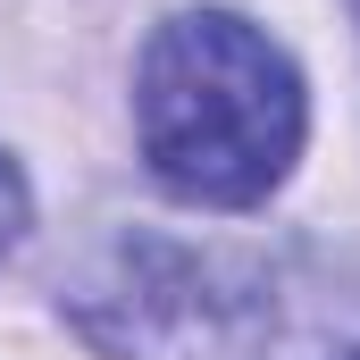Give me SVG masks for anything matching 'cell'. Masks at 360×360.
I'll list each match as a JSON object with an SVG mask.
<instances>
[{"mask_svg": "<svg viewBox=\"0 0 360 360\" xmlns=\"http://www.w3.org/2000/svg\"><path fill=\"white\" fill-rule=\"evenodd\" d=\"M302 68L235 8H184L143 42L134 134L151 176L201 210H252L302 160Z\"/></svg>", "mask_w": 360, "mask_h": 360, "instance_id": "1", "label": "cell"}, {"mask_svg": "<svg viewBox=\"0 0 360 360\" xmlns=\"http://www.w3.org/2000/svg\"><path fill=\"white\" fill-rule=\"evenodd\" d=\"M76 319L109 360H269L276 352V285L226 252L126 243L109 276L76 293Z\"/></svg>", "mask_w": 360, "mask_h": 360, "instance_id": "2", "label": "cell"}, {"mask_svg": "<svg viewBox=\"0 0 360 360\" xmlns=\"http://www.w3.org/2000/svg\"><path fill=\"white\" fill-rule=\"evenodd\" d=\"M34 226V193H25V176H17V160L0 151V260L17 252V235Z\"/></svg>", "mask_w": 360, "mask_h": 360, "instance_id": "3", "label": "cell"}, {"mask_svg": "<svg viewBox=\"0 0 360 360\" xmlns=\"http://www.w3.org/2000/svg\"><path fill=\"white\" fill-rule=\"evenodd\" d=\"M344 8H352V25H360V0H344Z\"/></svg>", "mask_w": 360, "mask_h": 360, "instance_id": "4", "label": "cell"}, {"mask_svg": "<svg viewBox=\"0 0 360 360\" xmlns=\"http://www.w3.org/2000/svg\"><path fill=\"white\" fill-rule=\"evenodd\" d=\"M344 360H360V352H344Z\"/></svg>", "mask_w": 360, "mask_h": 360, "instance_id": "5", "label": "cell"}]
</instances>
